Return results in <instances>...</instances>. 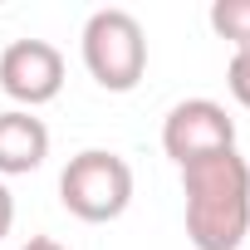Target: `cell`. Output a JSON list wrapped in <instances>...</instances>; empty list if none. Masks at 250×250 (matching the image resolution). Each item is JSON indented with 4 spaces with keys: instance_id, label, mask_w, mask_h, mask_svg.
Wrapping results in <instances>:
<instances>
[{
    "instance_id": "3957f363",
    "label": "cell",
    "mask_w": 250,
    "mask_h": 250,
    "mask_svg": "<svg viewBox=\"0 0 250 250\" xmlns=\"http://www.w3.org/2000/svg\"><path fill=\"white\" fill-rule=\"evenodd\" d=\"M59 201H64L69 216H79L88 226L118 221L133 206V167H128V157H118L108 147L74 152L64 162V172H59Z\"/></svg>"
},
{
    "instance_id": "5b68a950",
    "label": "cell",
    "mask_w": 250,
    "mask_h": 250,
    "mask_svg": "<svg viewBox=\"0 0 250 250\" xmlns=\"http://www.w3.org/2000/svg\"><path fill=\"white\" fill-rule=\"evenodd\" d=\"M64 88V54L49 40H15L0 49V93L15 98L25 113L54 103Z\"/></svg>"
},
{
    "instance_id": "52a82bcc",
    "label": "cell",
    "mask_w": 250,
    "mask_h": 250,
    "mask_svg": "<svg viewBox=\"0 0 250 250\" xmlns=\"http://www.w3.org/2000/svg\"><path fill=\"white\" fill-rule=\"evenodd\" d=\"M206 20L221 40H230L235 49H250V0H216Z\"/></svg>"
},
{
    "instance_id": "6da1fadb",
    "label": "cell",
    "mask_w": 250,
    "mask_h": 250,
    "mask_svg": "<svg viewBox=\"0 0 250 250\" xmlns=\"http://www.w3.org/2000/svg\"><path fill=\"white\" fill-rule=\"evenodd\" d=\"M182 211L196 250H240L250 235V162L230 147L182 167Z\"/></svg>"
},
{
    "instance_id": "ba28073f",
    "label": "cell",
    "mask_w": 250,
    "mask_h": 250,
    "mask_svg": "<svg viewBox=\"0 0 250 250\" xmlns=\"http://www.w3.org/2000/svg\"><path fill=\"white\" fill-rule=\"evenodd\" d=\"M226 88H230V98L250 113V49H235L230 54V69H226Z\"/></svg>"
},
{
    "instance_id": "277c9868",
    "label": "cell",
    "mask_w": 250,
    "mask_h": 250,
    "mask_svg": "<svg viewBox=\"0 0 250 250\" xmlns=\"http://www.w3.org/2000/svg\"><path fill=\"white\" fill-rule=\"evenodd\" d=\"M235 147V118L216 98H182L162 118V152L177 167H191L201 157L230 152Z\"/></svg>"
},
{
    "instance_id": "9c48e42d",
    "label": "cell",
    "mask_w": 250,
    "mask_h": 250,
    "mask_svg": "<svg viewBox=\"0 0 250 250\" xmlns=\"http://www.w3.org/2000/svg\"><path fill=\"white\" fill-rule=\"evenodd\" d=\"M10 226H15V196H10L5 182H0V240L10 235Z\"/></svg>"
},
{
    "instance_id": "7a4b0ae2",
    "label": "cell",
    "mask_w": 250,
    "mask_h": 250,
    "mask_svg": "<svg viewBox=\"0 0 250 250\" xmlns=\"http://www.w3.org/2000/svg\"><path fill=\"white\" fill-rule=\"evenodd\" d=\"M79 49H83V69L108 93H133L147 74V35L133 10H118V5L93 10L83 20Z\"/></svg>"
},
{
    "instance_id": "30bf717a",
    "label": "cell",
    "mask_w": 250,
    "mask_h": 250,
    "mask_svg": "<svg viewBox=\"0 0 250 250\" xmlns=\"http://www.w3.org/2000/svg\"><path fill=\"white\" fill-rule=\"evenodd\" d=\"M20 250H69V245H59V240H49V235H30Z\"/></svg>"
},
{
    "instance_id": "8992f818",
    "label": "cell",
    "mask_w": 250,
    "mask_h": 250,
    "mask_svg": "<svg viewBox=\"0 0 250 250\" xmlns=\"http://www.w3.org/2000/svg\"><path fill=\"white\" fill-rule=\"evenodd\" d=\"M44 157H49L44 118H35L25 108H5L0 113V182L5 177H30L35 167H44Z\"/></svg>"
}]
</instances>
